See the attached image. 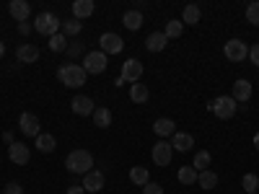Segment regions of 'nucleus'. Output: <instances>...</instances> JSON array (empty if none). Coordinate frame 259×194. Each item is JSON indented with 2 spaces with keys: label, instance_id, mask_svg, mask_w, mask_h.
<instances>
[{
  "label": "nucleus",
  "instance_id": "10",
  "mask_svg": "<svg viewBox=\"0 0 259 194\" xmlns=\"http://www.w3.org/2000/svg\"><path fill=\"white\" fill-rule=\"evenodd\" d=\"M8 158H11L16 166H26L29 158H31V150H29L26 142H13V145L8 148Z\"/></svg>",
  "mask_w": 259,
  "mask_h": 194
},
{
  "label": "nucleus",
  "instance_id": "16",
  "mask_svg": "<svg viewBox=\"0 0 259 194\" xmlns=\"http://www.w3.org/2000/svg\"><path fill=\"white\" fill-rule=\"evenodd\" d=\"M153 132H156L158 137H174V135H177V124H174V119L161 117V119H156V124H153Z\"/></svg>",
  "mask_w": 259,
  "mask_h": 194
},
{
  "label": "nucleus",
  "instance_id": "42",
  "mask_svg": "<svg viewBox=\"0 0 259 194\" xmlns=\"http://www.w3.org/2000/svg\"><path fill=\"white\" fill-rule=\"evenodd\" d=\"M6 55V41H0V57Z\"/></svg>",
  "mask_w": 259,
  "mask_h": 194
},
{
  "label": "nucleus",
  "instance_id": "20",
  "mask_svg": "<svg viewBox=\"0 0 259 194\" xmlns=\"http://www.w3.org/2000/svg\"><path fill=\"white\" fill-rule=\"evenodd\" d=\"M130 99H133V104H145L150 99V91L145 83H133L130 85Z\"/></svg>",
  "mask_w": 259,
  "mask_h": 194
},
{
  "label": "nucleus",
  "instance_id": "37",
  "mask_svg": "<svg viewBox=\"0 0 259 194\" xmlns=\"http://www.w3.org/2000/svg\"><path fill=\"white\" fill-rule=\"evenodd\" d=\"M249 60L256 65V68H259V44H254L251 50H249Z\"/></svg>",
  "mask_w": 259,
  "mask_h": 194
},
{
  "label": "nucleus",
  "instance_id": "17",
  "mask_svg": "<svg viewBox=\"0 0 259 194\" xmlns=\"http://www.w3.org/2000/svg\"><path fill=\"white\" fill-rule=\"evenodd\" d=\"M166 44H168V39H166L163 31H153L145 39V50L148 52H161V50H166Z\"/></svg>",
  "mask_w": 259,
  "mask_h": 194
},
{
  "label": "nucleus",
  "instance_id": "26",
  "mask_svg": "<svg viewBox=\"0 0 259 194\" xmlns=\"http://www.w3.org/2000/svg\"><path fill=\"white\" fill-rule=\"evenodd\" d=\"M200 16H202V11H200V6H187L184 8V13H182V24H189V26H194V24H200Z\"/></svg>",
  "mask_w": 259,
  "mask_h": 194
},
{
  "label": "nucleus",
  "instance_id": "27",
  "mask_svg": "<svg viewBox=\"0 0 259 194\" xmlns=\"http://www.w3.org/2000/svg\"><path fill=\"white\" fill-rule=\"evenodd\" d=\"M55 148H57V140H55L52 135H45V132H41V135L36 137V150H39V153H52Z\"/></svg>",
  "mask_w": 259,
  "mask_h": 194
},
{
  "label": "nucleus",
  "instance_id": "38",
  "mask_svg": "<svg viewBox=\"0 0 259 194\" xmlns=\"http://www.w3.org/2000/svg\"><path fill=\"white\" fill-rule=\"evenodd\" d=\"M18 31L24 34V36H29V31H31V24H29V21H21V24H18Z\"/></svg>",
  "mask_w": 259,
  "mask_h": 194
},
{
  "label": "nucleus",
  "instance_id": "41",
  "mask_svg": "<svg viewBox=\"0 0 259 194\" xmlns=\"http://www.w3.org/2000/svg\"><path fill=\"white\" fill-rule=\"evenodd\" d=\"M3 140H6L8 145H13V142H16V140H13V132H3Z\"/></svg>",
  "mask_w": 259,
  "mask_h": 194
},
{
  "label": "nucleus",
  "instance_id": "32",
  "mask_svg": "<svg viewBox=\"0 0 259 194\" xmlns=\"http://www.w3.org/2000/svg\"><path fill=\"white\" fill-rule=\"evenodd\" d=\"M50 50L52 52H65V50H68V36H65V34L50 36Z\"/></svg>",
  "mask_w": 259,
  "mask_h": 194
},
{
  "label": "nucleus",
  "instance_id": "9",
  "mask_svg": "<svg viewBox=\"0 0 259 194\" xmlns=\"http://www.w3.org/2000/svg\"><path fill=\"white\" fill-rule=\"evenodd\" d=\"M99 44H101V52L104 55H119L124 50V41H122L119 34H101Z\"/></svg>",
  "mask_w": 259,
  "mask_h": 194
},
{
  "label": "nucleus",
  "instance_id": "15",
  "mask_svg": "<svg viewBox=\"0 0 259 194\" xmlns=\"http://www.w3.org/2000/svg\"><path fill=\"white\" fill-rule=\"evenodd\" d=\"M85 191H101L104 189V174L101 171H89V174L83 176V184H80Z\"/></svg>",
  "mask_w": 259,
  "mask_h": 194
},
{
  "label": "nucleus",
  "instance_id": "22",
  "mask_svg": "<svg viewBox=\"0 0 259 194\" xmlns=\"http://www.w3.org/2000/svg\"><path fill=\"white\" fill-rule=\"evenodd\" d=\"M130 181L138 184V186L150 184V174H148V168H145V166H133V168H130Z\"/></svg>",
  "mask_w": 259,
  "mask_h": 194
},
{
  "label": "nucleus",
  "instance_id": "31",
  "mask_svg": "<svg viewBox=\"0 0 259 194\" xmlns=\"http://www.w3.org/2000/svg\"><path fill=\"white\" fill-rule=\"evenodd\" d=\"M83 31V24L78 18H70V21H62V34L65 36H78Z\"/></svg>",
  "mask_w": 259,
  "mask_h": 194
},
{
  "label": "nucleus",
  "instance_id": "35",
  "mask_svg": "<svg viewBox=\"0 0 259 194\" xmlns=\"http://www.w3.org/2000/svg\"><path fill=\"white\" fill-rule=\"evenodd\" d=\"M143 194H163V186L156 184V181H150V184L143 186Z\"/></svg>",
  "mask_w": 259,
  "mask_h": 194
},
{
  "label": "nucleus",
  "instance_id": "21",
  "mask_svg": "<svg viewBox=\"0 0 259 194\" xmlns=\"http://www.w3.org/2000/svg\"><path fill=\"white\" fill-rule=\"evenodd\" d=\"M16 57H18V62L31 65V62H36V60H39V50H36L34 44H21V47H18V52H16Z\"/></svg>",
  "mask_w": 259,
  "mask_h": 194
},
{
  "label": "nucleus",
  "instance_id": "28",
  "mask_svg": "<svg viewBox=\"0 0 259 194\" xmlns=\"http://www.w3.org/2000/svg\"><path fill=\"white\" fill-rule=\"evenodd\" d=\"M210 163H212V156L207 153V150H200V153L194 156V161H192V168L194 171H207Z\"/></svg>",
  "mask_w": 259,
  "mask_h": 194
},
{
  "label": "nucleus",
  "instance_id": "7",
  "mask_svg": "<svg viewBox=\"0 0 259 194\" xmlns=\"http://www.w3.org/2000/svg\"><path fill=\"white\" fill-rule=\"evenodd\" d=\"M223 52H226V57H228L231 62H244V60L249 57V47L244 44L241 39H231V41H226Z\"/></svg>",
  "mask_w": 259,
  "mask_h": 194
},
{
  "label": "nucleus",
  "instance_id": "29",
  "mask_svg": "<svg viewBox=\"0 0 259 194\" xmlns=\"http://www.w3.org/2000/svg\"><path fill=\"white\" fill-rule=\"evenodd\" d=\"M197 176H200V171H194L192 166H182L179 168V181L192 186V184H197Z\"/></svg>",
  "mask_w": 259,
  "mask_h": 194
},
{
  "label": "nucleus",
  "instance_id": "40",
  "mask_svg": "<svg viewBox=\"0 0 259 194\" xmlns=\"http://www.w3.org/2000/svg\"><path fill=\"white\" fill-rule=\"evenodd\" d=\"M68 194H85V189H83L80 184H75V186H70V189H68Z\"/></svg>",
  "mask_w": 259,
  "mask_h": 194
},
{
  "label": "nucleus",
  "instance_id": "24",
  "mask_svg": "<svg viewBox=\"0 0 259 194\" xmlns=\"http://www.w3.org/2000/svg\"><path fill=\"white\" fill-rule=\"evenodd\" d=\"M94 124L101 127V129H106V127L112 124V112L106 109V106H96V112H94Z\"/></svg>",
  "mask_w": 259,
  "mask_h": 194
},
{
  "label": "nucleus",
  "instance_id": "8",
  "mask_svg": "<svg viewBox=\"0 0 259 194\" xmlns=\"http://www.w3.org/2000/svg\"><path fill=\"white\" fill-rule=\"evenodd\" d=\"M18 129H21L26 137H39V135H41L39 119H36V114H31V112H24V114L18 117Z\"/></svg>",
  "mask_w": 259,
  "mask_h": 194
},
{
  "label": "nucleus",
  "instance_id": "3",
  "mask_svg": "<svg viewBox=\"0 0 259 194\" xmlns=\"http://www.w3.org/2000/svg\"><path fill=\"white\" fill-rule=\"evenodd\" d=\"M34 29H36L41 36H55V34H60V29H62V21H60L55 13H39L36 21H34Z\"/></svg>",
  "mask_w": 259,
  "mask_h": 194
},
{
  "label": "nucleus",
  "instance_id": "23",
  "mask_svg": "<svg viewBox=\"0 0 259 194\" xmlns=\"http://www.w3.org/2000/svg\"><path fill=\"white\" fill-rule=\"evenodd\" d=\"M122 24H124V29H130V31H138V29L143 26V13H140V11H127V13L122 16Z\"/></svg>",
  "mask_w": 259,
  "mask_h": 194
},
{
  "label": "nucleus",
  "instance_id": "13",
  "mask_svg": "<svg viewBox=\"0 0 259 194\" xmlns=\"http://www.w3.org/2000/svg\"><path fill=\"white\" fill-rule=\"evenodd\" d=\"M8 13L18 21V24H21V21H26L29 18V13H31V6L26 3V0H11V3H8Z\"/></svg>",
  "mask_w": 259,
  "mask_h": 194
},
{
  "label": "nucleus",
  "instance_id": "18",
  "mask_svg": "<svg viewBox=\"0 0 259 194\" xmlns=\"http://www.w3.org/2000/svg\"><path fill=\"white\" fill-rule=\"evenodd\" d=\"M249 99H251V83L249 80H236L233 83V101L246 104Z\"/></svg>",
  "mask_w": 259,
  "mask_h": 194
},
{
  "label": "nucleus",
  "instance_id": "11",
  "mask_svg": "<svg viewBox=\"0 0 259 194\" xmlns=\"http://www.w3.org/2000/svg\"><path fill=\"white\" fill-rule=\"evenodd\" d=\"M70 109H73V114H78V117H89V114L96 112V106H94V99H91V96H75V99L70 101Z\"/></svg>",
  "mask_w": 259,
  "mask_h": 194
},
{
  "label": "nucleus",
  "instance_id": "5",
  "mask_svg": "<svg viewBox=\"0 0 259 194\" xmlns=\"http://www.w3.org/2000/svg\"><path fill=\"white\" fill-rule=\"evenodd\" d=\"M106 65H109V60H106V55L99 50V52H85L83 57V70L89 75H99L106 70Z\"/></svg>",
  "mask_w": 259,
  "mask_h": 194
},
{
  "label": "nucleus",
  "instance_id": "12",
  "mask_svg": "<svg viewBox=\"0 0 259 194\" xmlns=\"http://www.w3.org/2000/svg\"><path fill=\"white\" fill-rule=\"evenodd\" d=\"M171 153H174V148H171V142H156L153 145V153H150V156H153V163L156 166H168L171 163Z\"/></svg>",
  "mask_w": 259,
  "mask_h": 194
},
{
  "label": "nucleus",
  "instance_id": "36",
  "mask_svg": "<svg viewBox=\"0 0 259 194\" xmlns=\"http://www.w3.org/2000/svg\"><path fill=\"white\" fill-rule=\"evenodd\" d=\"M3 194H24V186L16 184V181H11V184L3 186Z\"/></svg>",
  "mask_w": 259,
  "mask_h": 194
},
{
  "label": "nucleus",
  "instance_id": "33",
  "mask_svg": "<svg viewBox=\"0 0 259 194\" xmlns=\"http://www.w3.org/2000/svg\"><path fill=\"white\" fill-rule=\"evenodd\" d=\"M241 186H244V191H246V194L259 191V176H256V174H246V176L241 179Z\"/></svg>",
  "mask_w": 259,
  "mask_h": 194
},
{
  "label": "nucleus",
  "instance_id": "2",
  "mask_svg": "<svg viewBox=\"0 0 259 194\" xmlns=\"http://www.w3.org/2000/svg\"><path fill=\"white\" fill-rule=\"evenodd\" d=\"M57 78L60 83H65L68 88H80L89 78V73L83 70V65H75V62H68V65H60L57 68Z\"/></svg>",
  "mask_w": 259,
  "mask_h": 194
},
{
  "label": "nucleus",
  "instance_id": "39",
  "mask_svg": "<svg viewBox=\"0 0 259 194\" xmlns=\"http://www.w3.org/2000/svg\"><path fill=\"white\" fill-rule=\"evenodd\" d=\"M68 55H70V57H78V55H83V44H73V47L68 50Z\"/></svg>",
  "mask_w": 259,
  "mask_h": 194
},
{
  "label": "nucleus",
  "instance_id": "6",
  "mask_svg": "<svg viewBox=\"0 0 259 194\" xmlns=\"http://www.w3.org/2000/svg\"><path fill=\"white\" fill-rule=\"evenodd\" d=\"M124 83H138L143 78V62L135 60V57H130L122 62V75H119Z\"/></svg>",
  "mask_w": 259,
  "mask_h": 194
},
{
  "label": "nucleus",
  "instance_id": "30",
  "mask_svg": "<svg viewBox=\"0 0 259 194\" xmlns=\"http://www.w3.org/2000/svg\"><path fill=\"white\" fill-rule=\"evenodd\" d=\"M182 31H184V24H182V21H177V18L166 21V29H163L166 39H177V36H182Z\"/></svg>",
  "mask_w": 259,
  "mask_h": 194
},
{
  "label": "nucleus",
  "instance_id": "43",
  "mask_svg": "<svg viewBox=\"0 0 259 194\" xmlns=\"http://www.w3.org/2000/svg\"><path fill=\"white\" fill-rule=\"evenodd\" d=\"M254 148H256V150H259V132H256V135H254Z\"/></svg>",
  "mask_w": 259,
  "mask_h": 194
},
{
  "label": "nucleus",
  "instance_id": "25",
  "mask_svg": "<svg viewBox=\"0 0 259 194\" xmlns=\"http://www.w3.org/2000/svg\"><path fill=\"white\" fill-rule=\"evenodd\" d=\"M197 184L202 186V189H215V186H218V174H215V171H200V176H197Z\"/></svg>",
  "mask_w": 259,
  "mask_h": 194
},
{
  "label": "nucleus",
  "instance_id": "34",
  "mask_svg": "<svg viewBox=\"0 0 259 194\" xmlns=\"http://www.w3.org/2000/svg\"><path fill=\"white\" fill-rule=\"evenodd\" d=\"M246 21L251 26H259V0H254V3L246 6Z\"/></svg>",
  "mask_w": 259,
  "mask_h": 194
},
{
  "label": "nucleus",
  "instance_id": "1",
  "mask_svg": "<svg viewBox=\"0 0 259 194\" xmlns=\"http://www.w3.org/2000/svg\"><path fill=\"white\" fill-rule=\"evenodd\" d=\"M65 166H68L70 174H78V176H85L89 171H94V156L89 153V150H73V153H68V158H65Z\"/></svg>",
  "mask_w": 259,
  "mask_h": 194
},
{
  "label": "nucleus",
  "instance_id": "19",
  "mask_svg": "<svg viewBox=\"0 0 259 194\" xmlns=\"http://www.w3.org/2000/svg\"><path fill=\"white\" fill-rule=\"evenodd\" d=\"M192 145H194V137L189 132H177L174 137H171V148H174L177 153H187Z\"/></svg>",
  "mask_w": 259,
  "mask_h": 194
},
{
  "label": "nucleus",
  "instance_id": "14",
  "mask_svg": "<svg viewBox=\"0 0 259 194\" xmlns=\"http://www.w3.org/2000/svg\"><path fill=\"white\" fill-rule=\"evenodd\" d=\"M94 11H96V3H94V0H75V3H73V18H78V21L91 18Z\"/></svg>",
  "mask_w": 259,
  "mask_h": 194
},
{
  "label": "nucleus",
  "instance_id": "4",
  "mask_svg": "<svg viewBox=\"0 0 259 194\" xmlns=\"http://www.w3.org/2000/svg\"><path fill=\"white\" fill-rule=\"evenodd\" d=\"M210 109H212V114L218 119H231L236 114V109H239V104L233 101V96H218L210 104Z\"/></svg>",
  "mask_w": 259,
  "mask_h": 194
}]
</instances>
